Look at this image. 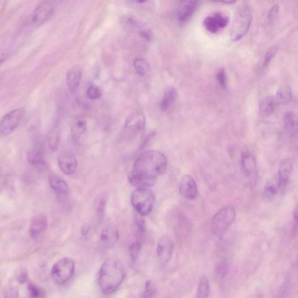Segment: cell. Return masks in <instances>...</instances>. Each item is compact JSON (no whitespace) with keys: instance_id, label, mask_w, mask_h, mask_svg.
I'll list each match as a JSON object with an SVG mask.
<instances>
[{"instance_id":"obj_1","label":"cell","mask_w":298,"mask_h":298,"mask_svg":"<svg viewBox=\"0 0 298 298\" xmlns=\"http://www.w3.org/2000/svg\"><path fill=\"white\" fill-rule=\"evenodd\" d=\"M167 167V159L158 150L144 152L134 162L128 180L137 188L152 187L158 176L164 174Z\"/></svg>"},{"instance_id":"obj_2","label":"cell","mask_w":298,"mask_h":298,"mask_svg":"<svg viewBox=\"0 0 298 298\" xmlns=\"http://www.w3.org/2000/svg\"><path fill=\"white\" fill-rule=\"evenodd\" d=\"M126 270L119 261L109 259L101 265L99 274V284L102 293L111 294L123 283Z\"/></svg>"},{"instance_id":"obj_3","label":"cell","mask_w":298,"mask_h":298,"mask_svg":"<svg viewBox=\"0 0 298 298\" xmlns=\"http://www.w3.org/2000/svg\"><path fill=\"white\" fill-rule=\"evenodd\" d=\"M252 20V12L249 6L239 8L236 13L231 30V40L235 42L244 37L251 27Z\"/></svg>"},{"instance_id":"obj_4","label":"cell","mask_w":298,"mask_h":298,"mask_svg":"<svg viewBox=\"0 0 298 298\" xmlns=\"http://www.w3.org/2000/svg\"><path fill=\"white\" fill-rule=\"evenodd\" d=\"M155 200V195L149 188H137L131 195V203L134 209L142 216L152 212Z\"/></svg>"},{"instance_id":"obj_5","label":"cell","mask_w":298,"mask_h":298,"mask_svg":"<svg viewBox=\"0 0 298 298\" xmlns=\"http://www.w3.org/2000/svg\"><path fill=\"white\" fill-rule=\"evenodd\" d=\"M236 218L235 208L227 205L221 209L214 216L212 220L213 232L216 236H221L225 233L234 222Z\"/></svg>"},{"instance_id":"obj_6","label":"cell","mask_w":298,"mask_h":298,"mask_svg":"<svg viewBox=\"0 0 298 298\" xmlns=\"http://www.w3.org/2000/svg\"><path fill=\"white\" fill-rule=\"evenodd\" d=\"M25 109L18 108L6 113L0 120V138L8 136L17 129L25 116Z\"/></svg>"},{"instance_id":"obj_7","label":"cell","mask_w":298,"mask_h":298,"mask_svg":"<svg viewBox=\"0 0 298 298\" xmlns=\"http://www.w3.org/2000/svg\"><path fill=\"white\" fill-rule=\"evenodd\" d=\"M75 268V262L72 259H61L53 265L51 269V276L57 284L64 285L72 277Z\"/></svg>"},{"instance_id":"obj_8","label":"cell","mask_w":298,"mask_h":298,"mask_svg":"<svg viewBox=\"0 0 298 298\" xmlns=\"http://www.w3.org/2000/svg\"><path fill=\"white\" fill-rule=\"evenodd\" d=\"M229 22V18L222 14L217 12L208 16L204 19L203 25L206 30L211 33H216L225 28Z\"/></svg>"},{"instance_id":"obj_9","label":"cell","mask_w":298,"mask_h":298,"mask_svg":"<svg viewBox=\"0 0 298 298\" xmlns=\"http://www.w3.org/2000/svg\"><path fill=\"white\" fill-rule=\"evenodd\" d=\"M179 191L181 196L188 200H194L198 196L196 182L190 175H185L182 177Z\"/></svg>"},{"instance_id":"obj_10","label":"cell","mask_w":298,"mask_h":298,"mask_svg":"<svg viewBox=\"0 0 298 298\" xmlns=\"http://www.w3.org/2000/svg\"><path fill=\"white\" fill-rule=\"evenodd\" d=\"M53 12V6L50 2L41 3L35 8L32 14V22L36 25L43 24L52 17Z\"/></svg>"},{"instance_id":"obj_11","label":"cell","mask_w":298,"mask_h":298,"mask_svg":"<svg viewBox=\"0 0 298 298\" xmlns=\"http://www.w3.org/2000/svg\"><path fill=\"white\" fill-rule=\"evenodd\" d=\"M58 163L61 170L64 174L70 175L74 174L78 166V161L76 156L72 153L65 152L58 159Z\"/></svg>"},{"instance_id":"obj_12","label":"cell","mask_w":298,"mask_h":298,"mask_svg":"<svg viewBox=\"0 0 298 298\" xmlns=\"http://www.w3.org/2000/svg\"><path fill=\"white\" fill-rule=\"evenodd\" d=\"M293 172V163L290 159H284L280 163L278 173V188L284 189L289 183Z\"/></svg>"},{"instance_id":"obj_13","label":"cell","mask_w":298,"mask_h":298,"mask_svg":"<svg viewBox=\"0 0 298 298\" xmlns=\"http://www.w3.org/2000/svg\"><path fill=\"white\" fill-rule=\"evenodd\" d=\"M200 0H182L177 11L179 21L185 22L188 20L199 5Z\"/></svg>"},{"instance_id":"obj_14","label":"cell","mask_w":298,"mask_h":298,"mask_svg":"<svg viewBox=\"0 0 298 298\" xmlns=\"http://www.w3.org/2000/svg\"><path fill=\"white\" fill-rule=\"evenodd\" d=\"M146 118L141 111H134L128 115L125 124V128L133 132H139L145 128Z\"/></svg>"},{"instance_id":"obj_15","label":"cell","mask_w":298,"mask_h":298,"mask_svg":"<svg viewBox=\"0 0 298 298\" xmlns=\"http://www.w3.org/2000/svg\"><path fill=\"white\" fill-rule=\"evenodd\" d=\"M173 249H174V244L168 237L164 236L159 240L157 247V254L160 260L163 264H166L170 261Z\"/></svg>"},{"instance_id":"obj_16","label":"cell","mask_w":298,"mask_h":298,"mask_svg":"<svg viewBox=\"0 0 298 298\" xmlns=\"http://www.w3.org/2000/svg\"><path fill=\"white\" fill-rule=\"evenodd\" d=\"M48 220L43 214H37L32 219L30 226V233L32 238L37 239L46 230Z\"/></svg>"},{"instance_id":"obj_17","label":"cell","mask_w":298,"mask_h":298,"mask_svg":"<svg viewBox=\"0 0 298 298\" xmlns=\"http://www.w3.org/2000/svg\"><path fill=\"white\" fill-rule=\"evenodd\" d=\"M119 239V232L114 227H107L100 232V241L105 248H110L115 245Z\"/></svg>"},{"instance_id":"obj_18","label":"cell","mask_w":298,"mask_h":298,"mask_svg":"<svg viewBox=\"0 0 298 298\" xmlns=\"http://www.w3.org/2000/svg\"><path fill=\"white\" fill-rule=\"evenodd\" d=\"M27 158L29 163L34 167L42 169L46 166L43 149L39 145L34 146L29 150Z\"/></svg>"},{"instance_id":"obj_19","label":"cell","mask_w":298,"mask_h":298,"mask_svg":"<svg viewBox=\"0 0 298 298\" xmlns=\"http://www.w3.org/2000/svg\"><path fill=\"white\" fill-rule=\"evenodd\" d=\"M82 70L78 66H73L67 72L66 84L71 92H75L81 84Z\"/></svg>"},{"instance_id":"obj_20","label":"cell","mask_w":298,"mask_h":298,"mask_svg":"<svg viewBox=\"0 0 298 298\" xmlns=\"http://www.w3.org/2000/svg\"><path fill=\"white\" fill-rule=\"evenodd\" d=\"M50 187L59 196H64L68 193L69 187L66 182L60 176L53 174L49 178Z\"/></svg>"},{"instance_id":"obj_21","label":"cell","mask_w":298,"mask_h":298,"mask_svg":"<svg viewBox=\"0 0 298 298\" xmlns=\"http://www.w3.org/2000/svg\"><path fill=\"white\" fill-rule=\"evenodd\" d=\"M177 91L172 86H169L166 89L164 96L161 102H160V110L166 111L174 104L177 98Z\"/></svg>"},{"instance_id":"obj_22","label":"cell","mask_w":298,"mask_h":298,"mask_svg":"<svg viewBox=\"0 0 298 298\" xmlns=\"http://www.w3.org/2000/svg\"><path fill=\"white\" fill-rule=\"evenodd\" d=\"M87 127V121L83 117H78L73 121L71 133L72 139L74 141H78L84 133Z\"/></svg>"},{"instance_id":"obj_23","label":"cell","mask_w":298,"mask_h":298,"mask_svg":"<svg viewBox=\"0 0 298 298\" xmlns=\"http://www.w3.org/2000/svg\"><path fill=\"white\" fill-rule=\"evenodd\" d=\"M241 163L243 171L246 175H251L255 172L256 163L255 158L251 154L243 153L241 156Z\"/></svg>"},{"instance_id":"obj_24","label":"cell","mask_w":298,"mask_h":298,"mask_svg":"<svg viewBox=\"0 0 298 298\" xmlns=\"http://www.w3.org/2000/svg\"><path fill=\"white\" fill-rule=\"evenodd\" d=\"M276 104L275 99L272 96L265 98L260 105V113L262 116L268 117L271 115L274 111Z\"/></svg>"},{"instance_id":"obj_25","label":"cell","mask_w":298,"mask_h":298,"mask_svg":"<svg viewBox=\"0 0 298 298\" xmlns=\"http://www.w3.org/2000/svg\"><path fill=\"white\" fill-rule=\"evenodd\" d=\"M291 97L292 95L290 88L288 86H284L278 90L276 98L275 99L277 104L285 105L290 102Z\"/></svg>"},{"instance_id":"obj_26","label":"cell","mask_w":298,"mask_h":298,"mask_svg":"<svg viewBox=\"0 0 298 298\" xmlns=\"http://www.w3.org/2000/svg\"><path fill=\"white\" fill-rule=\"evenodd\" d=\"M197 298H208L210 294V284L207 278L201 277L199 283L197 290Z\"/></svg>"},{"instance_id":"obj_27","label":"cell","mask_w":298,"mask_h":298,"mask_svg":"<svg viewBox=\"0 0 298 298\" xmlns=\"http://www.w3.org/2000/svg\"><path fill=\"white\" fill-rule=\"evenodd\" d=\"M133 66L137 74L142 76L146 75L150 69L149 63L143 59H136L134 60Z\"/></svg>"},{"instance_id":"obj_28","label":"cell","mask_w":298,"mask_h":298,"mask_svg":"<svg viewBox=\"0 0 298 298\" xmlns=\"http://www.w3.org/2000/svg\"><path fill=\"white\" fill-rule=\"evenodd\" d=\"M107 201V197L105 195H101L99 196L95 201V207L96 213L99 217L104 216L105 207Z\"/></svg>"},{"instance_id":"obj_29","label":"cell","mask_w":298,"mask_h":298,"mask_svg":"<svg viewBox=\"0 0 298 298\" xmlns=\"http://www.w3.org/2000/svg\"><path fill=\"white\" fill-rule=\"evenodd\" d=\"M285 127L288 130L293 131L297 125V115L293 111H288L284 114Z\"/></svg>"},{"instance_id":"obj_30","label":"cell","mask_w":298,"mask_h":298,"mask_svg":"<svg viewBox=\"0 0 298 298\" xmlns=\"http://www.w3.org/2000/svg\"><path fill=\"white\" fill-rule=\"evenodd\" d=\"M60 143L59 134L56 132L50 133L48 138V145L51 151L55 152L59 148Z\"/></svg>"},{"instance_id":"obj_31","label":"cell","mask_w":298,"mask_h":298,"mask_svg":"<svg viewBox=\"0 0 298 298\" xmlns=\"http://www.w3.org/2000/svg\"><path fill=\"white\" fill-rule=\"evenodd\" d=\"M141 249H142V245L139 241H137L131 245L130 252L131 261L132 262H135L138 259L140 254Z\"/></svg>"},{"instance_id":"obj_32","label":"cell","mask_w":298,"mask_h":298,"mask_svg":"<svg viewBox=\"0 0 298 298\" xmlns=\"http://www.w3.org/2000/svg\"><path fill=\"white\" fill-rule=\"evenodd\" d=\"M87 95L92 100H97L101 97L102 92L100 88L94 85L89 86L87 90Z\"/></svg>"},{"instance_id":"obj_33","label":"cell","mask_w":298,"mask_h":298,"mask_svg":"<svg viewBox=\"0 0 298 298\" xmlns=\"http://www.w3.org/2000/svg\"><path fill=\"white\" fill-rule=\"evenodd\" d=\"M278 191V186L274 185L273 184H268L265 185L264 191V196L265 198L270 199L274 197Z\"/></svg>"},{"instance_id":"obj_34","label":"cell","mask_w":298,"mask_h":298,"mask_svg":"<svg viewBox=\"0 0 298 298\" xmlns=\"http://www.w3.org/2000/svg\"><path fill=\"white\" fill-rule=\"evenodd\" d=\"M156 288L151 281H147L145 285V289L143 293L142 297L152 298L156 296Z\"/></svg>"},{"instance_id":"obj_35","label":"cell","mask_w":298,"mask_h":298,"mask_svg":"<svg viewBox=\"0 0 298 298\" xmlns=\"http://www.w3.org/2000/svg\"><path fill=\"white\" fill-rule=\"evenodd\" d=\"M28 290L31 297L38 298L45 297V294L43 291L37 286H34V284H30L29 285Z\"/></svg>"},{"instance_id":"obj_36","label":"cell","mask_w":298,"mask_h":298,"mask_svg":"<svg viewBox=\"0 0 298 298\" xmlns=\"http://www.w3.org/2000/svg\"><path fill=\"white\" fill-rule=\"evenodd\" d=\"M277 52V50L276 48H273V49L268 51V53L265 56L264 64H263V66H264V68H267V67L269 66V64H270L271 60L273 59V58L275 56V54H276Z\"/></svg>"},{"instance_id":"obj_37","label":"cell","mask_w":298,"mask_h":298,"mask_svg":"<svg viewBox=\"0 0 298 298\" xmlns=\"http://www.w3.org/2000/svg\"><path fill=\"white\" fill-rule=\"evenodd\" d=\"M217 81H219L221 86L226 89L227 85V75L224 69H221L217 74Z\"/></svg>"},{"instance_id":"obj_38","label":"cell","mask_w":298,"mask_h":298,"mask_svg":"<svg viewBox=\"0 0 298 298\" xmlns=\"http://www.w3.org/2000/svg\"><path fill=\"white\" fill-rule=\"evenodd\" d=\"M136 228L137 230L138 234L142 235L145 232L146 223L145 220L142 218L137 217L135 220Z\"/></svg>"},{"instance_id":"obj_39","label":"cell","mask_w":298,"mask_h":298,"mask_svg":"<svg viewBox=\"0 0 298 298\" xmlns=\"http://www.w3.org/2000/svg\"><path fill=\"white\" fill-rule=\"evenodd\" d=\"M228 265L226 264V263H222L221 264L217 269V274L220 277H223L227 274L228 272Z\"/></svg>"},{"instance_id":"obj_40","label":"cell","mask_w":298,"mask_h":298,"mask_svg":"<svg viewBox=\"0 0 298 298\" xmlns=\"http://www.w3.org/2000/svg\"><path fill=\"white\" fill-rule=\"evenodd\" d=\"M278 12V6L277 5H274L270 9V12L268 13V18L270 22L273 21L274 19L276 18Z\"/></svg>"},{"instance_id":"obj_41","label":"cell","mask_w":298,"mask_h":298,"mask_svg":"<svg viewBox=\"0 0 298 298\" xmlns=\"http://www.w3.org/2000/svg\"><path fill=\"white\" fill-rule=\"evenodd\" d=\"M27 273L25 270H22L20 272H19L17 275V280L19 283H24L28 280Z\"/></svg>"},{"instance_id":"obj_42","label":"cell","mask_w":298,"mask_h":298,"mask_svg":"<svg viewBox=\"0 0 298 298\" xmlns=\"http://www.w3.org/2000/svg\"><path fill=\"white\" fill-rule=\"evenodd\" d=\"M140 36L146 41H152L153 38L151 32L147 31H142L140 33Z\"/></svg>"},{"instance_id":"obj_43","label":"cell","mask_w":298,"mask_h":298,"mask_svg":"<svg viewBox=\"0 0 298 298\" xmlns=\"http://www.w3.org/2000/svg\"><path fill=\"white\" fill-rule=\"evenodd\" d=\"M210 1L224 3V4H234V3L236 1V0H210Z\"/></svg>"},{"instance_id":"obj_44","label":"cell","mask_w":298,"mask_h":298,"mask_svg":"<svg viewBox=\"0 0 298 298\" xmlns=\"http://www.w3.org/2000/svg\"><path fill=\"white\" fill-rule=\"evenodd\" d=\"M89 227L86 226L82 227L81 232L83 236H87L89 234Z\"/></svg>"},{"instance_id":"obj_45","label":"cell","mask_w":298,"mask_h":298,"mask_svg":"<svg viewBox=\"0 0 298 298\" xmlns=\"http://www.w3.org/2000/svg\"><path fill=\"white\" fill-rule=\"evenodd\" d=\"M132 1L137 3H140V4H141V3L145 2L147 1H148V0H132Z\"/></svg>"}]
</instances>
